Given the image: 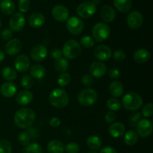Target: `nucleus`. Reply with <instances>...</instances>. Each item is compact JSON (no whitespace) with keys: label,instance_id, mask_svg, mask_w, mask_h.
I'll return each mask as SVG.
<instances>
[{"label":"nucleus","instance_id":"1","mask_svg":"<svg viewBox=\"0 0 153 153\" xmlns=\"http://www.w3.org/2000/svg\"><path fill=\"white\" fill-rule=\"evenodd\" d=\"M36 119V114L34 111L28 108H19L15 113L14 123L20 128H28L33 125Z\"/></svg>","mask_w":153,"mask_h":153},{"label":"nucleus","instance_id":"2","mask_svg":"<svg viewBox=\"0 0 153 153\" xmlns=\"http://www.w3.org/2000/svg\"><path fill=\"white\" fill-rule=\"evenodd\" d=\"M49 101L53 107L64 108L69 103V96L64 89L55 88L49 94Z\"/></svg>","mask_w":153,"mask_h":153},{"label":"nucleus","instance_id":"3","mask_svg":"<svg viewBox=\"0 0 153 153\" xmlns=\"http://www.w3.org/2000/svg\"><path fill=\"white\" fill-rule=\"evenodd\" d=\"M122 106L128 111H137L143 105V99L137 93L130 92L122 99Z\"/></svg>","mask_w":153,"mask_h":153},{"label":"nucleus","instance_id":"4","mask_svg":"<svg viewBox=\"0 0 153 153\" xmlns=\"http://www.w3.org/2000/svg\"><path fill=\"white\" fill-rule=\"evenodd\" d=\"M61 52L66 59H76L82 52V46L77 40L70 39L64 43Z\"/></svg>","mask_w":153,"mask_h":153},{"label":"nucleus","instance_id":"5","mask_svg":"<svg viewBox=\"0 0 153 153\" xmlns=\"http://www.w3.org/2000/svg\"><path fill=\"white\" fill-rule=\"evenodd\" d=\"M98 99V94L95 90L92 88H86L82 90L78 94V102L82 105L88 107L95 104Z\"/></svg>","mask_w":153,"mask_h":153},{"label":"nucleus","instance_id":"6","mask_svg":"<svg viewBox=\"0 0 153 153\" xmlns=\"http://www.w3.org/2000/svg\"><path fill=\"white\" fill-rule=\"evenodd\" d=\"M111 34V28L105 22H98L92 29L93 38L97 42H103L107 40Z\"/></svg>","mask_w":153,"mask_h":153},{"label":"nucleus","instance_id":"7","mask_svg":"<svg viewBox=\"0 0 153 153\" xmlns=\"http://www.w3.org/2000/svg\"><path fill=\"white\" fill-rule=\"evenodd\" d=\"M97 11V4L93 1H85L77 7V13L83 19H88L94 16Z\"/></svg>","mask_w":153,"mask_h":153},{"label":"nucleus","instance_id":"8","mask_svg":"<svg viewBox=\"0 0 153 153\" xmlns=\"http://www.w3.org/2000/svg\"><path fill=\"white\" fill-rule=\"evenodd\" d=\"M67 29L73 35H79L83 31L84 22L78 16H71L67 20Z\"/></svg>","mask_w":153,"mask_h":153},{"label":"nucleus","instance_id":"9","mask_svg":"<svg viewBox=\"0 0 153 153\" xmlns=\"http://www.w3.org/2000/svg\"><path fill=\"white\" fill-rule=\"evenodd\" d=\"M25 25V18L22 13H13L9 20V26L12 31H20Z\"/></svg>","mask_w":153,"mask_h":153},{"label":"nucleus","instance_id":"10","mask_svg":"<svg viewBox=\"0 0 153 153\" xmlns=\"http://www.w3.org/2000/svg\"><path fill=\"white\" fill-rule=\"evenodd\" d=\"M143 22V17L142 13L138 10L131 11L127 16V25L131 29L135 30L140 28Z\"/></svg>","mask_w":153,"mask_h":153},{"label":"nucleus","instance_id":"11","mask_svg":"<svg viewBox=\"0 0 153 153\" xmlns=\"http://www.w3.org/2000/svg\"><path fill=\"white\" fill-rule=\"evenodd\" d=\"M136 126L137 134L141 137H147L152 134L153 130L152 124L148 119H140Z\"/></svg>","mask_w":153,"mask_h":153},{"label":"nucleus","instance_id":"12","mask_svg":"<svg viewBox=\"0 0 153 153\" xmlns=\"http://www.w3.org/2000/svg\"><path fill=\"white\" fill-rule=\"evenodd\" d=\"M107 72V67L100 61H94L89 67V73L92 77L100 79L103 77Z\"/></svg>","mask_w":153,"mask_h":153},{"label":"nucleus","instance_id":"13","mask_svg":"<svg viewBox=\"0 0 153 153\" xmlns=\"http://www.w3.org/2000/svg\"><path fill=\"white\" fill-rule=\"evenodd\" d=\"M48 55V50L46 46L43 44H37L32 48L31 51V59L36 62H40L46 59Z\"/></svg>","mask_w":153,"mask_h":153},{"label":"nucleus","instance_id":"14","mask_svg":"<svg viewBox=\"0 0 153 153\" xmlns=\"http://www.w3.org/2000/svg\"><path fill=\"white\" fill-rule=\"evenodd\" d=\"M15 70L19 73H26L30 68V60L26 55H17L14 60Z\"/></svg>","mask_w":153,"mask_h":153},{"label":"nucleus","instance_id":"15","mask_svg":"<svg viewBox=\"0 0 153 153\" xmlns=\"http://www.w3.org/2000/svg\"><path fill=\"white\" fill-rule=\"evenodd\" d=\"M94 54L99 61H105L112 56V50L107 45H100L94 49Z\"/></svg>","mask_w":153,"mask_h":153},{"label":"nucleus","instance_id":"16","mask_svg":"<svg viewBox=\"0 0 153 153\" xmlns=\"http://www.w3.org/2000/svg\"><path fill=\"white\" fill-rule=\"evenodd\" d=\"M52 14L55 20L58 22H64L69 18V10L64 5L57 4L52 8Z\"/></svg>","mask_w":153,"mask_h":153},{"label":"nucleus","instance_id":"17","mask_svg":"<svg viewBox=\"0 0 153 153\" xmlns=\"http://www.w3.org/2000/svg\"><path fill=\"white\" fill-rule=\"evenodd\" d=\"M22 49V43L18 38L10 40L5 45L4 50L5 53L10 56H14L20 52Z\"/></svg>","mask_w":153,"mask_h":153},{"label":"nucleus","instance_id":"18","mask_svg":"<svg viewBox=\"0 0 153 153\" xmlns=\"http://www.w3.org/2000/svg\"><path fill=\"white\" fill-rule=\"evenodd\" d=\"M0 92L4 97L10 98L16 95L17 92V87L13 82H4L0 88Z\"/></svg>","mask_w":153,"mask_h":153},{"label":"nucleus","instance_id":"19","mask_svg":"<svg viewBox=\"0 0 153 153\" xmlns=\"http://www.w3.org/2000/svg\"><path fill=\"white\" fill-rule=\"evenodd\" d=\"M101 18L105 23H109V22H113L116 18V12L114 10L113 7L110 5H104L102 8L101 9Z\"/></svg>","mask_w":153,"mask_h":153},{"label":"nucleus","instance_id":"20","mask_svg":"<svg viewBox=\"0 0 153 153\" xmlns=\"http://www.w3.org/2000/svg\"><path fill=\"white\" fill-rule=\"evenodd\" d=\"M126 131V127L122 123H114L108 128L109 134L114 138H119L122 137Z\"/></svg>","mask_w":153,"mask_h":153},{"label":"nucleus","instance_id":"21","mask_svg":"<svg viewBox=\"0 0 153 153\" xmlns=\"http://www.w3.org/2000/svg\"><path fill=\"white\" fill-rule=\"evenodd\" d=\"M33 100V94L28 90L20 91L16 97V102L21 105H26L30 104Z\"/></svg>","mask_w":153,"mask_h":153},{"label":"nucleus","instance_id":"22","mask_svg":"<svg viewBox=\"0 0 153 153\" xmlns=\"http://www.w3.org/2000/svg\"><path fill=\"white\" fill-rule=\"evenodd\" d=\"M150 52L145 49H139L134 52L133 58L138 64H145L150 59Z\"/></svg>","mask_w":153,"mask_h":153},{"label":"nucleus","instance_id":"23","mask_svg":"<svg viewBox=\"0 0 153 153\" xmlns=\"http://www.w3.org/2000/svg\"><path fill=\"white\" fill-rule=\"evenodd\" d=\"M46 22L45 16L42 13H34L28 18V24L32 28H40L43 26Z\"/></svg>","mask_w":153,"mask_h":153},{"label":"nucleus","instance_id":"24","mask_svg":"<svg viewBox=\"0 0 153 153\" xmlns=\"http://www.w3.org/2000/svg\"><path fill=\"white\" fill-rule=\"evenodd\" d=\"M109 92L114 98H119L123 94L124 86L120 82L114 81L109 85Z\"/></svg>","mask_w":153,"mask_h":153},{"label":"nucleus","instance_id":"25","mask_svg":"<svg viewBox=\"0 0 153 153\" xmlns=\"http://www.w3.org/2000/svg\"><path fill=\"white\" fill-rule=\"evenodd\" d=\"M29 73L31 78L35 79H42L46 75V69L40 64H34L29 68Z\"/></svg>","mask_w":153,"mask_h":153},{"label":"nucleus","instance_id":"26","mask_svg":"<svg viewBox=\"0 0 153 153\" xmlns=\"http://www.w3.org/2000/svg\"><path fill=\"white\" fill-rule=\"evenodd\" d=\"M47 151L49 153H64V143L58 140H51L47 145Z\"/></svg>","mask_w":153,"mask_h":153},{"label":"nucleus","instance_id":"27","mask_svg":"<svg viewBox=\"0 0 153 153\" xmlns=\"http://www.w3.org/2000/svg\"><path fill=\"white\" fill-rule=\"evenodd\" d=\"M114 4L118 11L121 13H127L132 6L131 0H114Z\"/></svg>","mask_w":153,"mask_h":153},{"label":"nucleus","instance_id":"28","mask_svg":"<svg viewBox=\"0 0 153 153\" xmlns=\"http://www.w3.org/2000/svg\"><path fill=\"white\" fill-rule=\"evenodd\" d=\"M0 9L5 15H11L15 11V4L12 0H1Z\"/></svg>","mask_w":153,"mask_h":153},{"label":"nucleus","instance_id":"29","mask_svg":"<svg viewBox=\"0 0 153 153\" xmlns=\"http://www.w3.org/2000/svg\"><path fill=\"white\" fill-rule=\"evenodd\" d=\"M87 146H88L89 149L91 150H98V149H101L102 145V140L97 135H91L88 137L86 140Z\"/></svg>","mask_w":153,"mask_h":153},{"label":"nucleus","instance_id":"30","mask_svg":"<svg viewBox=\"0 0 153 153\" xmlns=\"http://www.w3.org/2000/svg\"><path fill=\"white\" fill-rule=\"evenodd\" d=\"M138 140V134L134 130H129L124 134V142L128 146H133Z\"/></svg>","mask_w":153,"mask_h":153},{"label":"nucleus","instance_id":"31","mask_svg":"<svg viewBox=\"0 0 153 153\" xmlns=\"http://www.w3.org/2000/svg\"><path fill=\"white\" fill-rule=\"evenodd\" d=\"M1 76H2L3 79H5L6 81L10 82V81H13L16 79L17 73H16L15 69L10 67H6L1 70Z\"/></svg>","mask_w":153,"mask_h":153},{"label":"nucleus","instance_id":"32","mask_svg":"<svg viewBox=\"0 0 153 153\" xmlns=\"http://www.w3.org/2000/svg\"><path fill=\"white\" fill-rule=\"evenodd\" d=\"M54 67H55V70H56L58 73H65L69 67L68 61H67L66 58H63L62 57V58L55 61Z\"/></svg>","mask_w":153,"mask_h":153},{"label":"nucleus","instance_id":"33","mask_svg":"<svg viewBox=\"0 0 153 153\" xmlns=\"http://www.w3.org/2000/svg\"><path fill=\"white\" fill-rule=\"evenodd\" d=\"M23 153H43V151L38 143H32L24 147Z\"/></svg>","mask_w":153,"mask_h":153},{"label":"nucleus","instance_id":"34","mask_svg":"<svg viewBox=\"0 0 153 153\" xmlns=\"http://www.w3.org/2000/svg\"><path fill=\"white\" fill-rule=\"evenodd\" d=\"M79 43L82 47L90 49V48H92L95 45V40L91 36L85 35L84 37H81L80 42H79Z\"/></svg>","mask_w":153,"mask_h":153},{"label":"nucleus","instance_id":"35","mask_svg":"<svg viewBox=\"0 0 153 153\" xmlns=\"http://www.w3.org/2000/svg\"><path fill=\"white\" fill-rule=\"evenodd\" d=\"M107 107L111 111H117L122 108V104L116 98H111L107 102Z\"/></svg>","mask_w":153,"mask_h":153},{"label":"nucleus","instance_id":"36","mask_svg":"<svg viewBox=\"0 0 153 153\" xmlns=\"http://www.w3.org/2000/svg\"><path fill=\"white\" fill-rule=\"evenodd\" d=\"M58 84L60 87H64L67 86L71 82V77L70 75L68 73H62L59 75L58 77Z\"/></svg>","mask_w":153,"mask_h":153},{"label":"nucleus","instance_id":"37","mask_svg":"<svg viewBox=\"0 0 153 153\" xmlns=\"http://www.w3.org/2000/svg\"><path fill=\"white\" fill-rule=\"evenodd\" d=\"M18 141L22 146H27L31 141V137L26 131H22L18 135Z\"/></svg>","mask_w":153,"mask_h":153},{"label":"nucleus","instance_id":"38","mask_svg":"<svg viewBox=\"0 0 153 153\" xmlns=\"http://www.w3.org/2000/svg\"><path fill=\"white\" fill-rule=\"evenodd\" d=\"M21 85L25 89H30L33 86V79L29 75H24L21 79Z\"/></svg>","mask_w":153,"mask_h":153},{"label":"nucleus","instance_id":"39","mask_svg":"<svg viewBox=\"0 0 153 153\" xmlns=\"http://www.w3.org/2000/svg\"><path fill=\"white\" fill-rule=\"evenodd\" d=\"M12 147L10 142L7 140H0V153H11Z\"/></svg>","mask_w":153,"mask_h":153},{"label":"nucleus","instance_id":"40","mask_svg":"<svg viewBox=\"0 0 153 153\" xmlns=\"http://www.w3.org/2000/svg\"><path fill=\"white\" fill-rule=\"evenodd\" d=\"M140 119H141V113L139 111H134L130 114L129 117H128V121L131 126H134L137 125Z\"/></svg>","mask_w":153,"mask_h":153},{"label":"nucleus","instance_id":"41","mask_svg":"<svg viewBox=\"0 0 153 153\" xmlns=\"http://www.w3.org/2000/svg\"><path fill=\"white\" fill-rule=\"evenodd\" d=\"M79 145L75 142H70L64 146V151L67 153H78L79 152Z\"/></svg>","mask_w":153,"mask_h":153},{"label":"nucleus","instance_id":"42","mask_svg":"<svg viewBox=\"0 0 153 153\" xmlns=\"http://www.w3.org/2000/svg\"><path fill=\"white\" fill-rule=\"evenodd\" d=\"M142 115L145 117H150L153 114V104L147 103L142 108Z\"/></svg>","mask_w":153,"mask_h":153},{"label":"nucleus","instance_id":"43","mask_svg":"<svg viewBox=\"0 0 153 153\" xmlns=\"http://www.w3.org/2000/svg\"><path fill=\"white\" fill-rule=\"evenodd\" d=\"M18 7L19 11L22 13H25L29 10L30 7V0H19Z\"/></svg>","mask_w":153,"mask_h":153},{"label":"nucleus","instance_id":"44","mask_svg":"<svg viewBox=\"0 0 153 153\" xmlns=\"http://www.w3.org/2000/svg\"><path fill=\"white\" fill-rule=\"evenodd\" d=\"M112 55H113L114 59L116 61H119V62L123 61L126 59V55L125 52L120 50V49L115 51L114 53H112Z\"/></svg>","mask_w":153,"mask_h":153},{"label":"nucleus","instance_id":"45","mask_svg":"<svg viewBox=\"0 0 153 153\" xmlns=\"http://www.w3.org/2000/svg\"><path fill=\"white\" fill-rule=\"evenodd\" d=\"M94 79L92 76L89 74H85L82 77V83L85 87H91L93 85Z\"/></svg>","mask_w":153,"mask_h":153},{"label":"nucleus","instance_id":"46","mask_svg":"<svg viewBox=\"0 0 153 153\" xmlns=\"http://www.w3.org/2000/svg\"><path fill=\"white\" fill-rule=\"evenodd\" d=\"M13 36V31L10 28H4L1 32V37L3 40H10Z\"/></svg>","mask_w":153,"mask_h":153},{"label":"nucleus","instance_id":"47","mask_svg":"<svg viewBox=\"0 0 153 153\" xmlns=\"http://www.w3.org/2000/svg\"><path fill=\"white\" fill-rule=\"evenodd\" d=\"M108 76L111 79H117L120 77L121 73L118 69L112 68L109 70V71L108 72Z\"/></svg>","mask_w":153,"mask_h":153},{"label":"nucleus","instance_id":"48","mask_svg":"<svg viewBox=\"0 0 153 153\" xmlns=\"http://www.w3.org/2000/svg\"><path fill=\"white\" fill-rule=\"evenodd\" d=\"M49 56H50V58H52V59L56 61V60L62 58V52H61L59 49L55 48V49L51 50L50 53H49Z\"/></svg>","mask_w":153,"mask_h":153},{"label":"nucleus","instance_id":"49","mask_svg":"<svg viewBox=\"0 0 153 153\" xmlns=\"http://www.w3.org/2000/svg\"><path fill=\"white\" fill-rule=\"evenodd\" d=\"M115 119H116V114H115V112L111 111L107 112L105 115V120L108 123H113L114 122Z\"/></svg>","mask_w":153,"mask_h":153},{"label":"nucleus","instance_id":"50","mask_svg":"<svg viewBox=\"0 0 153 153\" xmlns=\"http://www.w3.org/2000/svg\"><path fill=\"white\" fill-rule=\"evenodd\" d=\"M49 125L52 127L56 128V127L60 126V125H61V120L57 117H54L51 118L50 120H49Z\"/></svg>","mask_w":153,"mask_h":153},{"label":"nucleus","instance_id":"51","mask_svg":"<svg viewBox=\"0 0 153 153\" xmlns=\"http://www.w3.org/2000/svg\"><path fill=\"white\" fill-rule=\"evenodd\" d=\"M27 132L28 133V134H29L31 137L37 138V137L39 136L38 131H37V128H31V127H29V128H28V131H27Z\"/></svg>","mask_w":153,"mask_h":153},{"label":"nucleus","instance_id":"52","mask_svg":"<svg viewBox=\"0 0 153 153\" xmlns=\"http://www.w3.org/2000/svg\"><path fill=\"white\" fill-rule=\"evenodd\" d=\"M100 153H117L116 149L111 146H105L101 149Z\"/></svg>","mask_w":153,"mask_h":153},{"label":"nucleus","instance_id":"53","mask_svg":"<svg viewBox=\"0 0 153 153\" xmlns=\"http://www.w3.org/2000/svg\"><path fill=\"white\" fill-rule=\"evenodd\" d=\"M4 58H5V54H4L3 51L0 50V62L4 61Z\"/></svg>","mask_w":153,"mask_h":153},{"label":"nucleus","instance_id":"54","mask_svg":"<svg viewBox=\"0 0 153 153\" xmlns=\"http://www.w3.org/2000/svg\"><path fill=\"white\" fill-rule=\"evenodd\" d=\"M88 1H93L94 3H95L96 4H97V3H99L100 1V0H88Z\"/></svg>","mask_w":153,"mask_h":153},{"label":"nucleus","instance_id":"55","mask_svg":"<svg viewBox=\"0 0 153 153\" xmlns=\"http://www.w3.org/2000/svg\"><path fill=\"white\" fill-rule=\"evenodd\" d=\"M88 153H98V152H96V151H94V150H91V151H89Z\"/></svg>","mask_w":153,"mask_h":153},{"label":"nucleus","instance_id":"56","mask_svg":"<svg viewBox=\"0 0 153 153\" xmlns=\"http://www.w3.org/2000/svg\"><path fill=\"white\" fill-rule=\"evenodd\" d=\"M1 20H0V28H1Z\"/></svg>","mask_w":153,"mask_h":153},{"label":"nucleus","instance_id":"57","mask_svg":"<svg viewBox=\"0 0 153 153\" xmlns=\"http://www.w3.org/2000/svg\"><path fill=\"white\" fill-rule=\"evenodd\" d=\"M0 1H1V0H0Z\"/></svg>","mask_w":153,"mask_h":153}]
</instances>
